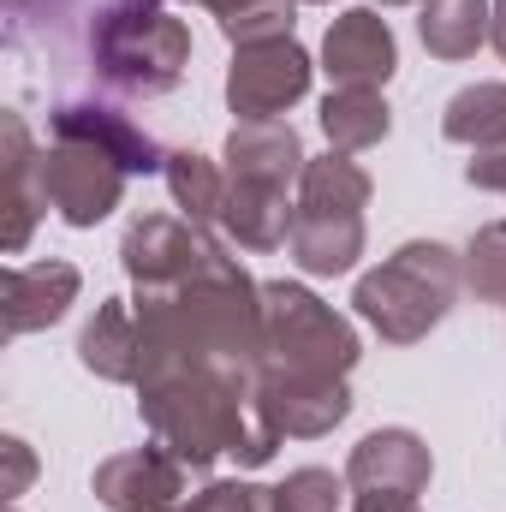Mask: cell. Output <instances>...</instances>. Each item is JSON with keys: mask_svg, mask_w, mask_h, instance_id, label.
I'll return each mask as SVG.
<instances>
[{"mask_svg": "<svg viewBox=\"0 0 506 512\" xmlns=\"http://www.w3.org/2000/svg\"><path fill=\"white\" fill-rule=\"evenodd\" d=\"M137 334H143V376L173 370H251L262 364V286L245 262L221 251L197 280L167 292H131Z\"/></svg>", "mask_w": 506, "mask_h": 512, "instance_id": "1", "label": "cell"}, {"mask_svg": "<svg viewBox=\"0 0 506 512\" xmlns=\"http://www.w3.org/2000/svg\"><path fill=\"white\" fill-rule=\"evenodd\" d=\"M137 417L191 471H209L215 459H239V471H256L286 441L256 411L251 370H173V376H149V382H137Z\"/></svg>", "mask_w": 506, "mask_h": 512, "instance_id": "2", "label": "cell"}, {"mask_svg": "<svg viewBox=\"0 0 506 512\" xmlns=\"http://www.w3.org/2000/svg\"><path fill=\"white\" fill-rule=\"evenodd\" d=\"M191 66V24L167 0H102L90 12V72L126 102L179 90Z\"/></svg>", "mask_w": 506, "mask_h": 512, "instance_id": "3", "label": "cell"}, {"mask_svg": "<svg viewBox=\"0 0 506 512\" xmlns=\"http://www.w3.org/2000/svg\"><path fill=\"white\" fill-rule=\"evenodd\" d=\"M465 292V256L441 239H411L376 268L358 274L352 310L364 328H376L387 346H417L429 328L447 322V310Z\"/></svg>", "mask_w": 506, "mask_h": 512, "instance_id": "4", "label": "cell"}, {"mask_svg": "<svg viewBox=\"0 0 506 512\" xmlns=\"http://www.w3.org/2000/svg\"><path fill=\"white\" fill-rule=\"evenodd\" d=\"M364 358L358 328L322 304L304 280H268L262 286V364L256 370H292V376H352Z\"/></svg>", "mask_w": 506, "mask_h": 512, "instance_id": "5", "label": "cell"}, {"mask_svg": "<svg viewBox=\"0 0 506 512\" xmlns=\"http://www.w3.org/2000/svg\"><path fill=\"white\" fill-rule=\"evenodd\" d=\"M221 251L227 239H215V227H197L185 215H137L120 239V268L131 292H167V286L197 280Z\"/></svg>", "mask_w": 506, "mask_h": 512, "instance_id": "6", "label": "cell"}, {"mask_svg": "<svg viewBox=\"0 0 506 512\" xmlns=\"http://www.w3.org/2000/svg\"><path fill=\"white\" fill-rule=\"evenodd\" d=\"M310 78H316V60H310V48L298 36L233 48L227 108H233V120H280L286 108H298L310 96Z\"/></svg>", "mask_w": 506, "mask_h": 512, "instance_id": "7", "label": "cell"}, {"mask_svg": "<svg viewBox=\"0 0 506 512\" xmlns=\"http://www.w3.org/2000/svg\"><path fill=\"white\" fill-rule=\"evenodd\" d=\"M126 167L90 143H48L42 149V191H48V209L66 221V227H102L120 203H126Z\"/></svg>", "mask_w": 506, "mask_h": 512, "instance_id": "8", "label": "cell"}, {"mask_svg": "<svg viewBox=\"0 0 506 512\" xmlns=\"http://www.w3.org/2000/svg\"><path fill=\"white\" fill-rule=\"evenodd\" d=\"M90 489L108 512H185L191 507V465L173 459L161 441L155 447H126V453L96 465Z\"/></svg>", "mask_w": 506, "mask_h": 512, "instance_id": "9", "label": "cell"}, {"mask_svg": "<svg viewBox=\"0 0 506 512\" xmlns=\"http://www.w3.org/2000/svg\"><path fill=\"white\" fill-rule=\"evenodd\" d=\"M256 411L286 435V441H322L352 417V387L346 376H292V370H256L251 376Z\"/></svg>", "mask_w": 506, "mask_h": 512, "instance_id": "10", "label": "cell"}, {"mask_svg": "<svg viewBox=\"0 0 506 512\" xmlns=\"http://www.w3.org/2000/svg\"><path fill=\"white\" fill-rule=\"evenodd\" d=\"M322 72L334 90H387V78L399 72V36L376 6H346L334 12L328 36H322Z\"/></svg>", "mask_w": 506, "mask_h": 512, "instance_id": "11", "label": "cell"}, {"mask_svg": "<svg viewBox=\"0 0 506 512\" xmlns=\"http://www.w3.org/2000/svg\"><path fill=\"white\" fill-rule=\"evenodd\" d=\"M435 477L429 441L417 429H370L352 459H346V489L352 495H423Z\"/></svg>", "mask_w": 506, "mask_h": 512, "instance_id": "12", "label": "cell"}, {"mask_svg": "<svg viewBox=\"0 0 506 512\" xmlns=\"http://www.w3.org/2000/svg\"><path fill=\"white\" fill-rule=\"evenodd\" d=\"M78 292H84V274H78V262H66V256L12 262V268H6V292H0V298H6V304H0L6 340L54 328V322L78 304Z\"/></svg>", "mask_w": 506, "mask_h": 512, "instance_id": "13", "label": "cell"}, {"mask_svg": "<svg viewBox=\"0 0 506 512\" xmlns=\"http://www.w3.org/2000/svg\"><path fill=\"white\" fill-rule=\"evenodd\" d=\"M48 131H54L60 143H90V149L114 155L126 173H161V167H167V149L137 126L131 114L108 108V102H60V108L48 114Z\"/></svg>", "mask_w": 506, "mask_h": 512, "instance_id": "14", "label": "cell"}, {"mask_svg": "<svg viewBox=\"0 0 506 512\" xmlns=\"http://www.w3.org/2000/svg\"><path fill=\"white\" fill-rule=\"evenodd\" d=\"M221 167H227V179H251V185L292 191L304 179L310 155H304V137L286 126V120H233L227 149H221Z\"/></svg>", "mask_w": 506, "mask_h": 512, "instance_id": "15", "label": "cell"}, {"mask_svg": "<svg viewBox=\"0 0 506 512\" xmlns=\"http://www.w3.org/2000/svg\"><path fill=\"white\" fill-rule=\"evenodd\" d=\"M370 245V227L358 209H298L292 221V262L310 274V280H334V274H352L358 256Z\"/></svg>", "mask_w": 506, "mask_h": 512, "instance_id": "16", "label": "cell"}, {"mask_svg": "<svg viewBox=\"0 0 506 512\" xmlns=\"http://www.w3.org/2000/svg\"><path fill=\"white\" fill-rule=\"evenodd\" d=\"M292 221H298V203L292 191H274V185H251V179H227V203H221V239L239 245V251H280L292 245Z\"/></svg>", "mask_w": 506, "mask_h": 512, "instance_id": "17", "label": "cell"}, {"mask_svg": "<svg viewBox=\"0 0 506 512\" xmlns=\"http://www.w3.org/2000/svg\"><path fill=\"white\" fill-rule=\"evenodd\" d=\"M0 137H6V239L0 245H6V256H18L48 209V191H42V155H36L18 108L0 114Z\"/></svg>", "mask_w": 506, "mask_h": 512, "instance_id": "18", "label": "cell"}, {"mask_svg": "<svg viewBox=\"0 0 506 512\" xmlns=\"http://www.w3.org/2000/svg\"><path fill=\"white\" fill-rule=\"evenodd\" d=\"M78 364L90 376H102V382L137 387V376H143V334H137L131 298H102L96 304V316L78 334Z\"/></svg>", "mask_w": 506, "mask_h": 512, "instance_id": "19", "label": "cell"}, {"mask_svg": "<svg viewBox=\"0 0 506 512\" xmlns=\"http://www.w3.org/2000/svg\"><path fill=\"white\" fill-rule=\"evenodd\" d=\"M495 0H423L417 6V42L435 60H471L489 42Z\"/></svg>", "mask_w": 506, "mask_h": 512, "instance_id": "20", "label": "cell"}, {"mask_svg": "<svg viewBox=\"0 0 506 512\" xmlns=\"http://www.w3.org/2000/svg\"><path fill=\"white\" fill-rule=\"evenodd\" d=\"M316 120H322L328 149H340V155H364V149H376L381 137L393 131V108H387L381 90H328Z\"/></svg>", "mask_w": 506, "mask_h": 512, "instance_id": "21", "label": "cell"}, {"mask_svg": "<svg viewBox=\"0 0 506 512\" xmlns=\"http://www.w3.org/2000/svg\"><path fill=\"white\" fill-rule=\"evenodd\" d=\"M441 137L459 143V149H495V143H506V84L501 78L453 90L447 108H441Z\"/></svg>", "mask_w": 506, "mask_h": 512, "instance_id": "22", "label": "cell"}, {"mask_svg": "<svg viewBox=\"0 0 506 512\" xmlns=\"http://www.w3.org/2000/svg\"><path fill=\"white\" fill-rule=\"evenodd\" d=\"M167 191H173V209L197 227H221V203H227V167L197 155V149H167V167H161Z\"/></svg>", "mask_w": 506, "mask_h": 512, "instance_id": "23", "label": "cell"}, {"mask_svg": "<svg viewBox=\"0 0 506 512\" xmlns=\"http://www.w3.org/2000/svg\"><path fill=\"white\" fill-rule=\"evenodd\" d=\"M465 292H477V304L506 310V215L477 227V239L465 245Z\"/></svg>", "mask_w": 506, "mask_h": 512, "instance_id": "24", "label": "cell"}, {"mask_svg": "<svg viewBox=\"0 0 506 512\" xmlns=\"http://www.w3.org/2000/svg\"><path fill=\"white\" fill-rule=\"evenodd\" d=\"M268 501H274V512H340L346 477H334V471H322V465H298V471H286V477L268 489Z\"/></svg>", "mask_w": 506, "mask_h": 512, "instance_id": "25", "label": "cell"}, {"mask_svg": "<svg viewBox=\"0 0 506 512\" xmlns=\"http://www.w3.org/2000/svg\"><path fill=\"white\" fill-rule=\"evenodd\" d=\"M185 512H274V501H268V489H256L245 477H215L191 495Z\"/></svg>", "mask_w": 506, "mask_h": 512, "instance_id": "26", "label": "cell"}, {"mask_svg": "<svg viewBox=\"0 0 506 512\" xmlns=\"http://www.w3.org/2000/svg\"><path fill=\"white\" fill-rule=\"evenodd\" d=\"M0 459H6V483H0V495L18 501V495L30 489V477H36V453H30L18 435H0Z\"/></svg>", "mask_w": 506, "mask_h": 512, "instance_id": "27", "label": "cell"}, {"mask_svg": "<svg viewBox=\"0 0 506 512\" xmlns=\"http://www.w3.org/2000/svg\"><path fill=\"white\" fill-rule=\"evenodd\" d=\"M465 185L506 197V143H495V149H471V161H465Z\"/></svg>", "mask_w": 506, "mask_h": 512, "instance_id": "28", "label": "cell"}, {"mask_svg": "<svg viewBox=\"0 0 506 512\" xmlns=\"http://www.w3.org/2000/svg\"><path fill=\"white\" fill-rule=\"evenodd\" d=\"M423 495H352V512H423Z\"/></svg>", "mask_w": 506, "mask_h": 512, "instance_id": "29", "label": "cell"}, {"mask_svg": "<svg viewBox=\"0 0 506 512\" xmlns=\"http://www.w3.org/2000/svg\"><path fill=\"white\" fill-rule=\"evenodd\" d=\"M185 6H209V12H215V24H227V18H245V12L268 6V0H185Z\"/></svg>", "mask_w": 506, "mask_h": 512, "instance_id": "30", "label": "cell"}, {"mask_svg": "<svg viewBox=\"0 0 506 512\" xmlns=\"http://www.w3.org/2000/svg\"><path fill=\"white\" fill-rule=\"evenodd\" d=\"M489 42H495V54L506 60V0H495V24H489Z\"/></svg>", "mask_w": 506, "mask_h": 512, "instance_id": "31", "label": "cell"}, {"mask_svg": "<svg viewBox=\"0 0 506 512\" xmlns=\"http://www.w3.org/2000/svg\"><path fill=\"white\" fill-rule=\"evenodd\" d=\"M370 6H376V12H387V6H411V0H370Z\"/></svg>", "mask_w": 506, "mask_h": 512, "instance_id": "32", "label": "cell"}, {"mask_svg": "<svg viewBox=\"0 0 506 512\" xmlns=\"http://www.w3.org/2000/svg\"><path fill=\"white\" fill-rule=\"evenodd\" d=\"M298 6H334V0H298Z\"/></svg>", "mask_w": 506, "mask_h": 512, "instance_id": "33", "label": "cell"}, {"mask_svg": "<svg viewBox=\"0 0 506 512\" xmlns=\"http://www.w3.org/2000/svg\"><path fill=\"white\" fill-rule=\"evenodd\" d=\"M18 6H24V0H12V12H18Z\"/></svg>", "mask_w": 506, "mask_h": 512, "instance_id": "34", "label": "cell"}, {"mask_svg": "<svg viewBox=\"0 0 506 512\" xmlns=\"http://www.w3.org/2000/svg\"><path fill=\"white\" fill-rule=\"evenodd\" d=\"M12 512H18V501H12Z\"/></svg>", "mask_w": 506, "mask_h": 512, "instance_id": "35", "label": "cell"}]
</instances>
